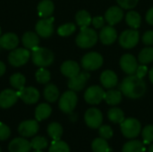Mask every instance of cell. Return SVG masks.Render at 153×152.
Wrapping results in <instances>:
<instances>
[{
    "label": "cell",
    "mask_w": 153,
    "mask_h": 152,
    "mask_svg": "<svg viewBox=\"0 0 153 152\" xmlns=\"http://www.w3.org/2000/svg\"><path fill=\"white\" fill-rule=\"evenodd\" d=\"M119 88L122 94L130 99H139L146 92V84L143 79L136 74H130L126 77Z\"/></svg>",
    "instance_id": "cell-1"
},
{
    "label": "cell",
    "mask_w": 153,
    "mask_h": 152,
    "mask_svg": "<svg viewBox=\"0 0 153 152\" xmlns=\"http://www.w3.org/2000/svg\"><path fill=\"white\" fill-rule=\"evenodd\" d=\"M31 59L35 65L39 67L49 66L54 61V54L46 47H36L32 50Z\"/></svg>",
    "instance_id": "cell-2"
},
{
    "label": "cell",
    "mask_w": 153,
    "mask_h": 152,
    "mask_svg": "<svg viewBox=\"0 0 153 152\" xmlns=\"http://www.w3.org/2000/svg\"><path fill=\"white\" fill-rule=\"evenodd\" d=\"M120 128L123 135L126 138L128 139H134L136 138L142 130V125L141 123L133 117L126 118L125 119L121 124H120Z\"/></svg>",
    "instance_id": "cell-3"
},
{
    "label": "cell",
    "mask_w": 153,
    "mask_h": 152,
    "mask_svg": "<svg viewBox=\"0 0 153 152\" xmlns=\"http://www.w3.org/2000/svg\"><path fill=\"white\" fill-rule=\"evenodd\" d=\"M97 40H98L97 32L89 27L85 29H82L75 39L76 44L82 48H89L93 47L96 44Z\"/></svg>",
    "instance_id": "cell-4"
},
{
    "label": "cell",
    "mask_w": 153,
    "mask_h": 152,
    "mask_svg": "<svg viewBox=\"0 0 153 152\" xmlns=\"http://www.w3.org/2000/svg\"><path fill=\"white\" fill-rule=\"evenodd\" d=\"M77 101H78V98H77V95L75 94V91L68 90V91H65L60 97L58 106L62 112L65 114H69V113H72L74 109L75 108L77 105Z\"/></svg>",
    "instance_id": "cell-5"
},
{
    "label": "cell",
    "mask_w": 153,
    "mask_h": 152,
    "mask_svg": "<svg viewBox=\"0 0 153 152\" xmlns=\"http://www.w3.org/2000/svg\"><path fill=\"white\" fill-rule=\"evenodd\" d=\"M30 53L27 48H17L13 49L8 56V62L14 67L24 65L30 59Z\"/></svg>",
    "instance_id": "cell-6"
},
{
    "label": "cell",
    "mask_w": 153,
    "mask_h": 152,
    "mask_svg": "<svg viewBox=\"0 0 153 152\" xmlns=\"http://www.w3.org/2000/svg\"><path fill=\"white\" fill-rule=\"evenodd\" d=\"M103 64V57L100 54L91 52L82 58V67L86 71H94L99 69Z\"/></svg>",
    "instance_id": "cell-7"
},
{
    "label": "cell",
    "mask_w": 153,
    "mask_h": 152,
    "mask_svg": "<svg viewBox=\"0 0 153 152\" xmlns=\"http://www.w3.org/2000/svg\"><path fill=\"white\" fill-rule=\"evenodd\" d=\"M140 34L139 32L134 29V30H126L119 37V44L121 47L126 49H130L134 47H135L139 41Z\"/></svg>",
    "instance_id": "cell-8"
},
{
    "label": "cell",
    "mask_w": 153,
    "mask_h": 152,
    "mask_svg": "<svg viewBox=\"0 0 153 152\" xmlns=\"http://www.w3.org/2000/svg\"><path fill=\"white\" fill-rule=\"evenodd\" d=\"M84 120L86 125L92 129H98L102 125L103 116L100 109L91 108H89L84 115Z\"/></svg>",
    "instance_id": "cell-9"
},
{
    "label": "cell",
    "mask_w": 153,
    "mask_h": 152,
    "mask_svg": "<svg viewBox=\"0 0 153 152\" xmlns=\"http://www.w3.org/2000/svg\"><path fill=\"white\" fill-rule=\"evenodd\" d=\"M105 96V91L100 86H91L87 89L84 93V99L87 103L91 105L100 104Z\"/></svg>",
    "instance_id": "cell-10"
},
{
    "label": "cell",
    "mask_w": 153,
    "mask_h": 152,
    "mask_svg": "<svg viewBox=\"0 0 153 152\" xmlns=\"http://www.w3.org/2000/svg\"><path fill=\"white\" fill-rule=\"evenodd\" d=\"M54 17L43 18L39 20L35 27L36 32L39 36L42 38H48L54 32Z\"/></svg>",
    "instance_id": "cell-11"
},
{
    "label": "cell",
    "mask_w": 153,
    "mask_h": 152,
    "mask_svg": "<svg viewBox=\"0 0 153 152\" xmlns=\"http://www.w3.org/2000/svg\"><path fill=\"white\" fill-rule=\"evenodd\" d=\"M39 129L37 120H26L22 122L18 126V132L21 136L28 138L34 136Z\"/></svg>",
    "instance_id": "cell-12"
},
{
    "label": "cell",
    "mask_w": 153,
    "mask_h": 152,
    "mask_svg": "<svg viewBox=\"0 0 153 152\" xmlns=\"http://www.w3.org/2000/svg\"><path fill=\"white\" fill-rule=\"evenodd\" d=\"M19 99L18 91L6 89L0 93V108H9L13 106Z\"/></svg>",
    "instance_id": "cell-13"
},
{
    "label": "cell",
    "mask_w": 153,
    "mask_h": 152,
    "mask_svg": "<svg viewBox=\"0 0 153 152\" xmlns=\"http://www.w3.org/2000/svg\"><path fill=\"white\" fill-rule=\"evenodd\" d=\"M90 78V73L87 72L79 73L76 76L70 78L68 81V87L73 91H81L86 85L88 79Z\"/></svg>",
    "instance_id": "cell-14"
},
{
    "label": "cell",
    "mask_w": 153,
    "mask_h": 152,
    "mask_svg": "<svg viewBox=\"0 0 153 152\" xmlns=\"http://www.w3.org/2000/svg\"><path fill=\"white\" fill-rule=\"evenodd\" d=\"M19 98L26 104L31 105L38 102L39 99V92L37 89L33 87H24L18 91Z\"/></svg>",
    "instance_id": "cell-15"
},
{
    "label": "cell",
    "mask_w": 153,
    "mask_h": 152,
    "mask_svg": "<svg viewBox=\"0 0 153 152\" xmlns=\"http://www.w3.org/2000/svg\"><path fill=\"white\" fill-rule=\"evenodd\" d=\"M120 66L122 70L127 74H135L138 64L136 58L131 54L124 55L120 59Z\"/></svg>",
    "instance_id": "cell-16"
},
{
    "label": "cell",
    "mask_w": 153,
    "mask_h": 152,
    "mask_svg": "<svg viewBox=\"0 0 153 152\" xmlns=\"http://www.w3.org/2000/svg\"><path fill=\"white\" fill-rule=\"evenodd\" d=\"M123 17H124L123 10L119 6H112L108 8L105 13V20L111 26L120 22Z\"/></svg>",
    "instance_id": "cell-17"
},
{
    "label": "cell",
    "mask_w": 153,
    "mask_h": 152,
    "mask_svg": "<svg viewBox=\"0 0 153 152\" xmlns=\"http://www.w3.org/2000/svg\"><path fill=\"white\" fill-rule=\"evenodd\" d=\"M10 152H30L31 150L30 142L24 138H15L8 145Z\"/></svg>",
    "instance_id": "cell-18"
},
{
    "label": "cell",
    "mask_w": 153,
    "mask_h": 152,
    "mask_svg": "<svg viewBox=\"0 0 153 152\" xmlns=\"http://www.w3.org/2000/svg\"><path fill=\"white\" fill-rule=\"evenodd\" d=\"M117 38V33L115 28L111 25L105 26L102 28L100 33V41L104 45H111L113 44Z\"/></svg>",
    "instance_id": "cell-19"
},
{
    "label": "cell",
    "mask_w": 153,
    "mask_h": 152,
    "mask_svg": "<svg viewBox=\"0 0 153 152\" xmlns=\"http://www.w3.org/2000/svg\"><path fill=\"white\" fill-rule=\"evenodd\" d=\"M19 44V38L16 34L8 32L0 37V47L6 50L14 49Z\"/></svg>",
    "instance_id": "cell-20"
},
{
    "label": "cell",
    "mask_w": 153,
    "mask_h": 152,
    "mask_svg": "<svg viewBox=\"0 0 153 152\" xmlns=\"http://www.w3.org/2000/svg\"><path fill=\"white\" fill-rule=\"evenodd\" d=\"M61 73L67 78H73L80 73V65L72 60L65 61L61 65Z\"/></svg>",
    "instance_id": "cell-21"
},
{
    "label": "cell",
    "mask_w": 153,
    "mask_h": 152,
    "mask_svg": "<svg viewBox=\"0 0 153 152\" xmlns=\"http://www.w3.org/2000/svg\"><path fill=\"white\" fill-rule=\"evenodd\" d=\"M22 42L25 48H27L29 50H33L34 48L39 47V39L35 32L27 31L22 35Z\"/></svg>",
    "instance_id": "cell-22"
},
{
    "label": "cell",
    "mask_w": 153,
    "mask_h": 152,
    "mask_svg": "<svg viewBox=\"0 0 153 152\" xmlns=\"http://www.w3.org/2000/svg\"><path fill=\"white\" fill-rule=\"evenodd\" d=\"M100 82L106 89H112L117 84V76L113 71H104L100 75Z\"/></svg>",
    "instance_id": "cell-23"
},
{
    "label": "cell",
    "mask_w": 153,
    "mask_h": 152,
    "mask_svg": "<svg viewBox=\"0 0 153 152\" xmlns=\"http://www.w3.org/2000/svg\"><path fill=\"white\" fill-rule=\"evenodd\" d=\"M38 13L42 18H48L54 12V4L51 0H42L38 4Z\"/></svg>",
    "instance_id": "cell-24"
},
{
    "label": "cell",
    "mask_w": 153,
    "mask_h": 152,
    "mask_svg": "<svg viewBox=\"0 0 153 152\" xmlns=\"http://www.w3.org/2000/svg\"><path fill=\"white\" fill-rule=\"evenodd\" d=\"M51 113H52L51 107L47 103H41L35 109V117L37 121H42L48 118Z\"/></svg>",
    "instance_id": "cell-25"
},
{
    "label": "cell",
    "mask_w": 153,
    "mask_h": 152,
    "mask_svg": "<svg viewBox=\"0 0 153 152\" xmlns=\"http://www.w3.org/2000/svg\"><path fill=\"white\" fill-rule=\"evenodd\" d=\"M144 143L139 140H132L126 142L122 148V152H144Z\"/></svg>",
    "instance_id": "cell-26"
},
{
    "label": "cell",
    "mask_w": 153,
    "mask_h": 152,
    "mask_svg": "<svg viewBox=\"0 0 153 152\" xmlns=\"http://www.w3.org/2000/svg\"><path fill=\"white\" fill-rule=\"evenodd\" d=\"M104 100L110 106L118 105L122 100V92L117 90H110L105 92Z\"/></svg>",
    "instance_id": "cell-27"
},
{
    "label": "cell",
    "mask_w": 153,
    "mask_h": 152,
    "mask_svg": "<svg viewBox=\"0 0 153 152\" xmlns=\"http://www.w3.org/2000/svg\"><path fill=\"white\" fill-rule=\"evenodd\" d=\"M75 20H76L77 24L81 27V30L88 28L91 25V21H92L91 14L85 10L79 11L75 15Z\"/></svg>",
    "instance_id": "cell-28"
},
{
    "label": "cell",
    "mask_w": 153,
    "mask_h": 152,
    "mask_svg": "<svg viewBox=\"0 0 153 152\" xmlns=\"http://www.w3.org/2000/svg\"><path fill=\"white\" fill-rule=\"evenodd\" d=\"M44 98L48 102H55L59 98V90L54 84H48L44 89Z\"/></svg>",
    "instance_id": "cell-29"
},
{
    "label": "cell",
    "mask_w": 153,
    "mask_h": 152,
    "mask_svg": "<svg viewBox=\"0 0 153 152\" xmlns=\"http://www.w3.org/2000/svg\"><path fill=\"white\" fill-rule=\"evenodd\" d=\"M63 132H64L63 127L58 123L54 122L49 124L48 126V133L54 141L60 140L63 135Z\"/></svg>",
    "instance_id": "cell-30"
},
{
    "label": "cell",
    "mask_w": 153,
    "mask_h": 152,
    "mask_svg": "<svg viewBox=\"0 0 153 152\" xmlns=\"http://www.w3.org/2000/svg\"><path fill=\"white\" fill-rule=\"evenodd\" d=\"M126 23L133 29H138L141 25L142 22V18L141 15L135 12V11H130L126 13Z\"/></svg>",
    "instance_id": "cell-31"
},
{
    "label": "cell",
    "mask_w": 153,
    "mask_h": 152,
    "mask_svg": "<svg viewBox=\"0 0 153 152\" xmlns=\"http://www.w3.org/2000/svg\"><path fill=\"white\" fill-rule=\"evenodd\" d=\"M91 149L93 152H110L111 150L108 142L103 138H96L91 143Z\"/></svg>",
    "instance_id": "cell-32"
},
{
    "label": "cell",
    "mask_w": 153,
    "mask_h": 152,
    "mask_svg": "<svg viewBox=\"0 0 153 152\" xmlns=\"http://www.w3.org/2000/svg\"><path fill=\"white\" fill-rule=\"evenodd\" d=\"M108 117L113 124H121L125 120V114L122 109L118 108H113L108 112Z\"/></svg>",
    "instance_id": "cell-33"
},
{
    "label": "cell",
    "mask_w": 153,
    "mask_h": 152,
    "mask_svg": "<svg viewBox=\"0 0 153 152\" xmlns=\"http://www.w3.org/2000/svg\"><path fill=\"white\" fill-rule=\"evenodd\" d=\"M25 82H26V79L21 73H14L10 77V83L12 87H13L15 90H21L22 89H23Z\"/></svg>",
    "instance_id": "cell-34"
},
{
    "label": "cell",
    "mask_w": 153,
    "mask_h": 152,
    "mask_svg": "<svg viewBox=\"0 0 153 152\" xmlns=\"http://www.w3.org/2000/svg\"><path fill=\"white\" fill-rule=\"evenodd\" d=\"M139 62L143 65L150 64L153 61V47H145L143 48L138 56Z\"/></svg>",
    "instance_id": "cell-35"
},
{
    "label": "cell",
    "mask_w": 153,
    "mask_h": 152,
    "mask_svg": "<svg viewBox=\"0 0 153 152\" xmlns=\"http://www.w3.org/2000/svg\"><path fill=\"white\" fill-rule=\"evenodd\" d=\"M30 145H31V149H34L35 151H42L48 147V142L45 137L36 136L31 140Z\"/></svg>",
    "instance_id": "cell-36"
},
{
    "label": "cell",
    "mask_w": 153,
    "mask_h": 152,
    "mask_svg": "<svg viewBox=\"0 0 153 152\" xmlns=\"http://www.w3.org/2000/svg\"><path fill=\"white\" fill-rule=\"evenodd\" d=\"M48 152H70V148L64 141L57 140L52 142Z\"/></svg>",
    "instance_id": "cell-37"
},
{
    "label": "cell",
    "mask_w": 153,
    "mask_h": 152,
    "mask_svg": "<svg viewBox=\"0 0 153 152\" xmlns=\"http://www.w3.org/2000/svg\"><path fill=\"white\" fill-rule=\"evenodd\" d=\"M36 80L39 83L46 84L50 81V73L44 67H40L36 72Z\"/></svg>",
    "instance_id": "cell-38"
},
{
    "label": "cell",
    "mask_w": 153,
    "mask_h": 152,
    "mask_svg": "<svg viewBox=\"0 0 153 152\" xmlns=\"http://www.w3.org/2000/svg\"><path fill=\"white\" fill-rule=\"evenodd\" d=\"M76 30V27L74 23H65L61 25L58 29H57V33L62 36V37H67L72 35Z\"/></svg>",
    "instance_id": "cell-39"
},
{
    "label": "cell",
    "mask_w": 153,
    "mask_h": 152,
    "mask_svg": "<svg viewBox=\"0 0 153 152\" xmlns=\"http://www.w3.org/2000/svg\"><path fill=\"white\" fill-rule=\"evenodd\" d=\"M142 136L143 139L144 144H150L153 142V125H146L142 132Z\"/></svg>",
    "instance_id": "cell-40"
},
{
    "label": "cell",
    "mask_w": 153,
    "mask_h": 152,
    "mask_svg": "<svg viewBox=\"0 0 153 152\" xmlns=\"http://www.w3.org/2000/svg\"><path fill=\"white\" fill-rule=\"evenodd\" d=\"M99 134L101 138L108 140L113 136V130L109 125H100L99 128Z\"/></svg>",
    "instance_id": "cell-41"
},
{
    "label": "cell",
    "mask_w": 153,
    "mask_h": 152,
    "mask_svg": "<svg viewBox=\"0 0 153 152\" xmlns=\"http://www.w3.org/2000/svg\"><path fill=\"white\" fill-rule=\"evenodd\" d=\"M117 4H119V6L121 8L132 9L137 5L139 0H117Z\"/></svg>",
    "instance_id": "cell-42"
},
{
    "label": "cell",
    "mask_w": 153,
    "mask_h": 152,
    "mask_svg": "<svg viewBox=\"0 0 153 152\" xmlns=\"http://www.w3.org/2000/svg\"><path fill=\"white\" fill-rule=\"evenodd\" d=\"M10 135H11L10 128L4 123L0 122V141L7 140L10 137Z\"/></svg>",
    "instance_id": "cell-43"
},
{
    "label": "cell",
    "mask_w": 153,
    "mask_h": 152,
    "mask_svg": "<svg viewBox=\"0 0 153 152\" xmlns=\"http://www.w3.org/2000/svg\"><path fill=\"white\" fill-rule=\"evenodd\" d=\"M143 41L145 45H148V46L153 45V30H148L143 34Z\"/></svg>",
    "instance_id": "cell-44"
},
{
    "label": "cell",
    "mask_w": 153,
    "mask_h": 152,
    "mask_svg": "<svg viewBox=\"0 0 153 152\" xmlns=\"http://www.w3.org/2000/svg\"><path fill=\"white\" fill-rule=\"evenodd\" d=\"M91 23L93 24V26H94L96 29H101V28H103V26H104L105 20H104V18L101 17V16H96V17L92 18Z\"/></svg>",
    "instance_id": "cell-45"
},
{
    "label": "cell",
    "mask_w": 153,
    "mask_h": 152,
    "mask_svg": "<svg viewBox=\"0 0 153 152\" xmlns=\"http://www.w3.org/2000/svg\"><path fill=\"white\" fill-rule=\"evenodd\" d=\"M147 73H148V68H147V66H146V65H140V66L137 67V70H136L135 74H136L138 77L143 79V77L146 75Z\"/></svg>",
    "instance_id": "cell-46"
},
{
    "label": "cell",
    "mask_w": 153,
    "mask_h": 152,
    "mask_svg": "<svg viewBox=\"0 0 153 152\" xmlns=\"http://www.w3.org/2000/svg\"><path fill=\"white\" fill-rule=\"evenodd\" d=\"M146 21L149 24L153 25V7L150 8L146 13Z\"/></svg>",
    "instance_id": "cell-47"
},
{
    "label": "cell",
    "mask_w": 153,
    "mask_h": 152,
    "mask_svg": "<svg viewBox=\"0 0 153 152\" xmlns=\"http://www.w3.org/2000/svg\"><path fill=\"white\" fill-rule=\"evenodd\" d=\"M5 70H6L5 65L2 61H0V76H2L5 73Z\"/></svg>",
    "instance_id": "cell-48"
},
{
    "label": "cell",
    "mask_w": 153,
    "mask_h": 152,
    "mask_svg": "<svg viewBox=\"0 0 153 152\" xmlns=\"http://www.w3.org/2000/svg\"><path fill=\"white\" fill-rule=\"evenodd\" d=\"M149 76H150V80H151V82L153 83V68L150 71V73H149Z\"/></svg>",
    "instance_id": "cell-49"
},
{
    "label": "cell",
    "mask_w": 153,
    "mask_h": 152,
    "mask_svg": "<svg viewBox=\"0 0 153 152\" xmlns=\"http://www.w3.org/2000/svg\"><path fill=\"white\" fill-rule=\"evenodd\" d=\"M148 152H153V144H152V145L149 147V149H148Z\"/></svg>",
    "instance_id": "cell-50"
},
{
    "label": "cell",
    "mask_w": 153,
    "mask_h": 152,
    "mask_svg": "<svg viewBox=\"0 0 153 152\" xmlns=\"http://www.w3.org/2000/svg\"><path fill=\"white\" fill-rule=\"evenodd\" d=\"M33 152H42V151H34Z\"/></svg>",
    "instance_id": "cell-51"
},
{
    "label": "cell",
    "mask_w": 153,
    "mask_h": 152,
    "mask_svg": "<svg viewBox=\"0 0 153 152\" xmlns=\"http://www.w3.org/2000/svg\"><path fill=\"white\" fill-rule=\"evenodd\" d=\"M0 37H1V28H0Z\"/></svg>",
    "instance_id": "cell-52"
},
{
    "label": "cell",
    "mask_w": 153,
    "mask_h": 152,
    "mask_svg": "<svg viewBox=\"0 0 153 152\" xmlns=\"http://www.w3.org/2000/svg\"><path fill=\"white\" fill-rule=\"evenodd\" d=\"M0 152H1V147H0Z\"/></svg>",
    "instance_id": "cell-53"
}]
</instances>
